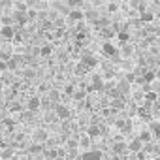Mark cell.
Instances as JSON below:
<instances>
[{
  "label": "cell",
  "mask_w": 160,
  "mask_h": 160,
  "mask_svg": "<svg viewBox=\"0 0 160 160\" xmlns=\"http://www.w3.org/2000/svg\"><path fill=\"white\" fill-rule=\"evenodd\" d=\"M55 111H57V115H58L60 119L70 117V109H68L66 106H62V104H57V106H55Z\"/></svg>",
  "instance_id": "6da1fadb"
},
{
  "label": "cell",
  "mask_w": 160,
  "mask_h": 160,
  "mask_svg": "<svg viewBox=\"0 0 160 160\" xmlns=\"http://www.w3.org/2000/svg\"><path fill=\"white\" fill-rule=\"evenodd\" d=\"M100 158H102L100 151H85L83 154V160H100Z\"/></svg>",
  "instance_id": "7a4b0ae2"
},
{
  "label": "cell",
  "mask_w": 160,
  "mask_h": 160,
  "mask_svg": "<svg viewBox=\"0 0 160 160\" xmlns=\"http://www.w3.org/2000/svg\"><path fill=\"white\" fill-rule=\"evenodd\" d=\"M130 151H141V139H134L130 145H128Z\"/></svg>",
  "instance_id": "3957f363"
},
{
  "label": "cell",
  "mask_w": 160,
  "mask_h": 160,
  "mask_svg": "<svg viewBox=\"0 0 160 160\" xmlns=\"http://www.w3.org/2000/svg\"><path fill=\"white\" fill-rule=\"evenodd\" d=\"M36 139L38 141H45L47 139V132L45 130H36Z\"/></svg>",
  "instance_id": "277c9868"
},
{
  "label": "cell",
  "mask_w": 160,
  "mask_h": 160,
  "mask_svg": "<svg viewBox=\"0 0 160 160\" xmlns=\"http://www.w3.org/2000/svg\"><path fill=\"white\" fill-rule=\"evenodd\" d=\"M126 149H128V147H126V145H124V143H121V141H119V143H115V145H113V151H115V152H124V151H126Z\"/></svg>",
  "instance_id": "5b68a950"
},
{
  "label": "cell",
  "mask_w": 160,
  "mask_h": 160,
  "mask_svg": "<svg viewBox=\"0 0 160 160\" xmlns=\"http://www.w3.org/2000/svg\"><path fill=\"white\" fill-rule=\"evenodd\" d=\"M28 108H30V109H38V108H40V100H38V98H32V100L28 102Z\"/></svg>",
  "instance_id": "8992f818"
},
{
  "label": "cell",
  "mask_w": 160,
  "mask_h": 160,
  "mask_svg": "<svg viewBox=\"0 0 160 160\" xmlns=\"http://www.w3.org/2000/svg\"><path fill=\"white\" fill-rule=\"evenodd\" d=\"M12 34H13V32H12V28H10V27H4V28H2V36H6V38H10Z\"/></svg>",
  "instance_id": "52a82bcc"
},
{
  "label": "cell",
  "mask_w": 160,
  "mask_h": 160,
  "mask_svg": "<svg viewBox=\"0 0 160 160\" xmlns=\"http://www.w3.org/2000/svg\"><path fill=\"white\" fill-rule=\"evenodd\" d=\"M128 89H130V87H128V83H126V81L119 85V91H121V92H128Z\"/></svg>",
  "instance_id": "ba28073f"
},
{
  "label": "cell",
  "mask_w": 160,
  "mask_h": 160,
  "mask_svg": "<svg viewBox=\"0 0 160 160\" xmlns=\"http://www.w3.org/2000/svg\"><path fill=\"white\" fill-rule=\"evenodd\" d=\"M152 132L160 136V124H158V122H154V124H152Z\"/></svg>",
  "instance_id": "9c48e42d"
},
{
  "label": "cell",
  "mask_w": 160,
  "mask_h": 160,
  "mask_svg": "<svg viewBox=\"0 0 160 160\" xmlns=\"http://www.w3.org/2000/svg\"><path fill=\"white\" fill-rule=\"evenodd\" d=\"M70 15H72V19H81V13H79V12H72Z\"/></svg>",
  "instance_id": "30bf717a"
},
{
  "label": "cell",
  "mask_w": 160,
  "mask_h": 160,
  "mask_svg": "<svg viewBox=\"0 0 160 160\" xmlns=\"http://www.w3.org/2000/svg\"><path fill=\"white\" fill-rule=\"evenodd\" d=\"M98 132H100V130H98V128H91V130H89V134H91V136H96V134H98Z\"/></svg>",
  "instance_id": "8fae6325"
},
{
  "label": "cell",
  "mask_w": 160,
  "mask_h": 160,
  "mask_svg": "<svg viewBox=\"0 0 160 160\" xmlns=\"http://www.w3.org/2000/svg\"><path fill=\"white\" fill-rule=\"evenodd\" d=\"M106 53H113V47L111 45H106Z\"/></svg>",
  "instance_id": "7c38bea8"
}]
</instances>
